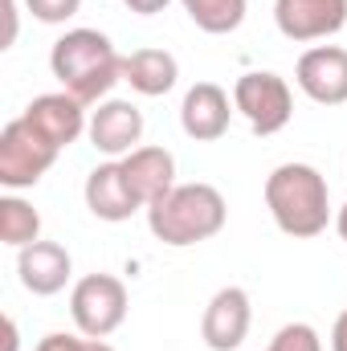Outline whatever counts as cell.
Masks as SVG:
<instances>
[{"mask_svg": "<svg viewBox=\"0 0 347 351\" xmlns=\"http://www.w3.org/2000/svg\"><path fill=\"white\" fill-rule=\"evenodd\" d=\"M49 70L82 106L106 102L115 82H123V58L115 41L98 29H66L49 49Z\"/></svg>", "mask_w": 347, "mask_h": 351, "instance_id": "1", "label": "cell"}, {"mask_svg": "<svg viewBox=\"0 0 347 351\" xmlns=\"http://www.w3.org/2000/svg\"><path fill=\"white\" fill-rule=\"evenodd\" d=\"M265 208H270L274 225L294 241H311V237L327 233V225H331L327 176L311 164H278L265 176Z\"/></svg>", "mask_w": 347, "mask_h": 351, "instance_id": "2", "label": "cell"}, {"mask_svg": "<svg viewBox=\"0 0 347 351\" xmlns=\"http://www.w3.org/2000/svg\"><path fill=\"white\" fill-rule=\"evenodd\" d=\"M229 221V204L221 196V188L213 184H176L172 192L147 208V229L156 241L172 245V250H188L200 245L208 237H217Z\"/></svg>", "mask_w": 347, "mask_h": 351, "instance_id": "3", "label": "cell"}, {"mask_svg": "<svg viewBox=\"0 0 347 351\" xmlns=\"http://www.w3.org/2000/svg\"><path fill=\"white\" fill-rule=\"evenodd\" d=\"M58 156L62 152L25 114H16L0 131V184L8 192H25V188L41 184V176L58 164Z\"/></svg>", "mask_w": 347, "mask_h": 351, "instance_id": "4", "label": "cell"}, {"mask_svg": "<svg viewBox=\"0 0 347 351\" xmlns=\"http://www.w3.org/2000/svg\"><path fill=\"white\" fill-rule=\"evenodd\" d=\"M127 282L115 278V274H86L74 282L70 290V315H74V327L90 335V339H106L115 335L123 323H127Z\"/></svg>", "mask_w": 347, "mask_h": 351, "instance_id": "5", "label": "cell"}, {"mask_svg": "<svg viewBox=\"0 0 347 351\" xmlns=\"http://www.w3.org/2000/svg\"><path fill=\"white\" fill-rule=\"evenodd\" d=\"M233 106L258 135H278L294 119V94L286 86V78L274 70L241 74L233 86Z\"/></svg>", "mask_w": 347, "mask_h": 351, "instance_id": "6", "label": "cell"}, {"mask_svg": "<svg viewBox=\"0 0 347 351\" xmlns=\"http://www.w3.org/2000/svg\"><path fill=\"white\" fill-rule=\"evenodd\" d=\"M274 25L286 41H327L347 25V0H274Z\"/></svg>", "mask_w": 347, "mask_h": 351, "instance_id": "7", "label": "cell"}, {"mask_svg": "<svg viewBox=\"0 0 347 351\" xmlns=\"http://www.w3.org/2000/svg\"><path fill=\"white\" fill-rule=\"evenodd\" d=\"M86 135L94 152H102L110 160H123L135 147H143V110L127 98H106L90 110Z\"/></svg>", "mask_w": 347, "mask_h": 351, "instance_id": "8", "label": "cell"}, {"mask_svg": "<svg viewBox=\"0 0 347 351\" xmlns=\"http://www.w3.org/2000/svg\"><path fill=\"white\" fill-rule=\"evenodd\" d=\"M254 323V302L241 286H221L200 319V339L208 343V351H237L250 335Z\"/></svg>", "mask_w": 347, "mask_h": 351, "instance_id": "9", "label": "cell"}, {"mask_svg": "<svg viewBox=\"0 0 347 351\" xmlns=\"http://www.w3.org/2000/svg\"><path fill=\"white\" fill-rule=\"evenodd\" d=\"M298 90L319 106L347 102V49L344 45H311L294 66Z\"/></svg>", "mask_w": 347, "mask_h": 351, "instance_id": "10", "label": "cell"}, {"mask_svg": "<svg viewBox=\"0 0 347 351\" xmlns=\"http://www.w3.org/2000/svg\"><path fill=\"white\" fill-rule=\"evenodd\" d=\"M25 119H29L58 152H66L70 143H78V139L86 135V127H90L86 106H82L74 94H66V90L37 94V98L25 106Z\"/></svg>", "mask_w": 347, "mask_h": 351, "instance_id": "11", "label": "cell"}, {"mask_svg": "<svg viewBox=\"0 0 347 351\" xmlns=\"http://www.w3.org/2000/svg\"><path fill=\"white\" fill-rule=\"evenodd\" d=\"M233 110H237L233 98L217 86V82H196V86L184 94V102H180V127L196 143H217L229 131Z\"/></svg>", "mask_w": 347, "mask_h": 351, "instance_id": "12", "label": "cell"}, {"mask_svg": "<svg viewBox=\"0 0 347 351\" xmlns=\"http://www.w3.org/2000/svg\"><path fill=\"white\" fill-rule=\"evenodd\" d=\"M16 278L37 298L62 294L70 286V278H74V258L58 241H33V245L16 250Z\"/></svg>", "mask_w": 347, "mask_h": 351, "instance_id": "13", "label": "cell"}, {"mask_svg": "<svg viewBox=\"0 0 347 351\" xmlns=\"http://www.w3.org/2000/svg\"><path fill=\"white\" fill-rule=\"evenodd\" d=\"M119 164H123V176H127V184H131V192H135V200H139L143 208L160 204V200L176 188V156L168 147L143 143V147H135L131 156H123Z\"/></svg>", "mask_w": 347, "mask_h": 351, "instance_id": "14", "label": "cell"}, {"mask_svg": "<svg viewBox=\"0 0 347 351\" xmlns=\"http://www.w3.org/2000/svg\"><path fill=\"white\" fill-rule=\"evenodd\" d=\"M82 196H86V208L98 217V221H106V225L131 221V217L143 208V204L135 200V192H131V184H127V176H123V164H119V160L98 164V168L86 176Z\"/></svg>", "mask_w": 347, "mask_h": 351, "instance_id": "15", "label": "cell"}, {"mask_svg": "<svg viewBox=\"0 0 347 351\" xmlns=\"http://www.w3.org/2000/svg\"><path fill=\"white\" fill-rule=\"evenodd\" d=\"M180 78V62H176L168 49H135L131 58H123V82L143 94V98H160L168 94Z\"/></svg>", "mask_w": 347, "mask_h": 351, "instance_id": "16", "label": "cell"}, {"mask_svg": "<svg viewBox=\"0 0 347 351\" xmlns=\"http://www.w3.org/2000/svg\"><path fill=\"white\" fill-rule=\"evenodd\" d=\"M0 241L12 245V250H25V245L41 241V213L16 192L0 196Z\"/></svg>", "mask_w": 347, "mask_h": 351, "instance_id": "17", "label": "cell"}, {"mask_svg": "<svg viewBox=\"0 0 347 351\" xmlns=\"http://www.w3.org/2000/svg\"><path fill=\"white\" fill-rule=\"evenodd\" d=\"M188 21L200 29V33H213V37H225V33H237L241 21H246V8L250 0H180Z\"/></svg>", "mask_w": 347, "mask_h": 351, "instance_id": "18", "label": "cell"}, {"mask_svg": "<svg viewBox=\"0 0 347 351\" xmlns=\"http://www.w3.org/2000/svg\"><path fill=\"white\" fill-rule=\"evenodd\" d=\"M265 351H323V339H319V331H315L311 323H286V327L270 339Z\"/></svg>", "mask_w": 347, "mask_h": 351, "instance_id": "19", "label": "cell"}, {"mask_svg": "<svg viewBox=\"0 0 347 351\" xmlns=\"http://www.w3.org/2000/svg\"><path fill=\"white\" fill-rule=\"evenodd\" d=\"M25 8H29L33 21H41V25H66L70 16H78L82 0H25Z\"/></svg>", "mask_w": 347, "mask_h": 351, "instance_id": "20", "label": "cell"}, {"mask_svg": "<svg viewBox=\"0 0 347 351\" xmlns=\"http://www.w3.org/2000/svg\"><path fill=\"white\" fill-rule=\"evenodd\" d=\"M37 351H115L106 339H90V335H62V331H53V335H45Z\"/></svg>", "mask_w": 347, "mask_h": 351, "instance_id": "21", "label": "cell"}, {"mask_svg": "<svg viewBox=\"0 0 347 351\" xmlns=\"http://www.w3.org/2000/svg\"><path fill=\"white\" fill-rule=\"evenodd\" d=\"M131 12H139V16H156V12H164L172 0H123Z\"/></svg>", "mask_w": 347, "mask_h": 351, "instance_id": "22", "label": "cell"}, {"mask_svg": "<svg viewBox=\"0 0 347 351\" xmlns=\"http://www.w3.org/2000/svg\"><path fill=\"white\" fill-rule=\"evenodd\" d=\"M331 351H347V311L335 315V327H331Z\"/></svg>", "mask_w": 347, "mask_h": 351, "instance_id": "23", "label": "cell"}, {"mask_svg": "<svg viewBox=\"0 0 347 351\" xmlns=\"http://www.w3.org/2000/svg\"><path fill=\"white\" fill-rule=\"evenodd\" d=\"M16 348H21V331H16V319L8 315L4 319V351H16Z\"/></svg>", "mask_w": 347, "mask_h": 351, "instance_id": "24", "label": "cell"}, {"mask_svg": "<svg viewBox=\"0 0 347 351\" xmlns=\"http://www.w3.org/2000/svg\"><path fill=\"white\" fill-rule=\"evenodd\" d=\"M4 12H8V33H4V49L16 41V0H4Z\"/></svg>", "mask_w": 347, "mask_h": 351, "instance_id": "25", "label": "cell"}, {"mask_svg": "<svg viewBox=\"0 0 347 351\" xmlns=\"http://www.w3.org/2000/svg\"><path fill=\"white\" fill-rule=\"evenodd\" d=\"M335 233H339V237L347 241V204L339 208V213H335Z\"/></svg>", "mask_w": 347, "mask_h": 351, "instance_id": "26", "label": "cell"}]
</instances>
